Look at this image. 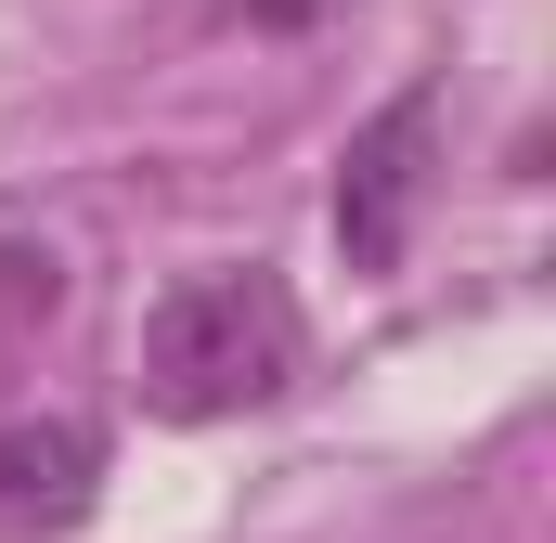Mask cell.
Wrapping results in <instances>:
<instances>
[{"instance_id": "obj_1", "label": "cell", "mask_w": 556, "mask_h": 543, "mask_svg": "<svg viewBox=\"0 0 556 543\" xmlns=\"http://www.w3.org/2000/svg\"><path fill=\"white\" fill-rule=\"evenodd\" d=\"M298 363H311V324H298V298H285L273 260L181 272L142 311V414H168V427H220V414L285 402Z\"/></svg>"}, {"instance_id": "obj_2", "label": "cell", "mask_w": 556, "mask_h": 543, "mask_svg": "<svg viewBox=\"0 0 556 543\" xmlns=\"http://www.w3.org/2000/svg\"><path fill=\"white\" fill-rule=\"evenodd\" d=\"M427 155H440V91H427V78H415V91H389L363 130L337 142V247H350V272H402Z\"/></svg>"}, {"instance_id": "obj_3", "label": "cell", "mask_w": 556, "mask_h": 543, "mask_svg": "<svg viewBox=\"0 0 556 543\" xmlns=\"http://www.w3.org/2000/svg\"><path fill=\"white\" fill-rule=\"evenodd\" d=\"M104 505V427L91 414H13L0 427V543L78 531Z\"/></svg>"}, {"instance_id": "obj_4", "label": "cell", "mask_w": 556, "mask_h": 543, "mask_svg": "<svg viewBox=\"0 0 556 543\" xmlns=\"http://www.w3.org/2000/svg\"><path fill=\"white\" fill-rule=\"evenodd\" d=\"M324 13H350V0H247V26H324Z\"/></svg>"}]
</instances>
